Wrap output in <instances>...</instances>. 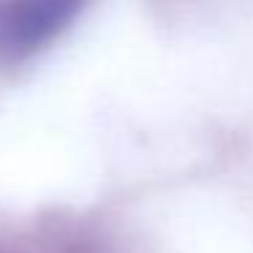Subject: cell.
Wrapping results in <instances>:
<instances>
[{"label":"cell","mask_w":253,"mask_h":253,"mask_svg":"<svg viewBox=\"0 0 253 253\" xmlns=\"http://www.w3.org/2000/svg\"><path fill=\"white\" fill-rule=\"evenodd\" d=\"M79 14L77 3H0V63H19L41 52Z\"/></svg>","instance_id":"cell-1"}]
</instances>
